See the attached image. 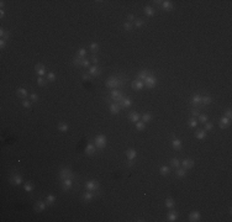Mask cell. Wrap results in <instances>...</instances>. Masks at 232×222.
I'll return each mask as SVG.
<instances>
[{
    "label": "cell",
    "mask_w": 232,
    "mask_h": 222,
    "mask_svg": "<svg viewBox=\"0 0 232 222\" xmlns=\"http://www.w3.org/2000/svg\"><path fill=\"white\" fill-rule=\"evenodd\" d=\"M123 94H122V91L120 90V89H111V91H110V96H107V97H105V101H106V104H111V101H114V102H118V101H121L122 99H123Z\"/></svg>",
    "instance_id": "1"
},
{
    "label": "cell",
    "mask_w": 232,
    "mask_h": 222,
    "mask_svg": "<svg viewBox=\"0 0 232 222\" xmlns=\"http://www.w3.org/2000/svg\"><path fill=\"white\" fill-rule=\"evenodd\" d=\"M94 144L96 149H99V151H102L106 144H107V139H106V136L105 135H98L95 138H94Z\"/></svg>",
    "instance_id": "2"
},
{
    "label": "cell",
    "mask_w": 232,
    "mask_h": 222,
    "mask_svg": "<svg viewBox=\"0 0 232 222\" xmlns=\"http://www.w3.org/2000/svg\"><path fill=\"white\" fill-rule=\"evenodd\" d=\"M59 179L63 180V179H75V174L72 172L70 168H67V167H62L59 170Z\"/></svg>",
    "instance_id": "3"
},
{
    "label": "cell",
    "mask_w": 232,
    "mask_h": 222,
    "mask_svg": "<svg viewBox=\"0 0 232 222\" xmlns=\"http://www.w3.org/2000/svg\"><path fill=\"white\" fill-rule=\"evenodd\" d=\"M72 64L73 65H79V67H84V68H86V67L90 65V61L86 58V57H84V58H80V57L75 56L73 61H72Z\"/></svg>",
    "instance_id": "4"
},
{
    "label": "cell",
    "mask_w": 232,
    "mask_h": 222,
    "mask_svg": "<svg viewBox=\"0 0 232 222\" xmlns=\"http://www.w3.org/2000/svg\"><path fill=\"white\" fill-rule=\"evenodd\" d=\"M143 83H145V85L148 88V89H153V88L157 85L158 80H157V78H156V77H154L153 74H149L147 78L143 80Z\"/></svg>",
    "instance_id": "5"
},
{
    "label": "cell",
    "mask_w": 232,
    "mask_h": 222,
    "mask_svg": "<svg viewBox=\"0 0 232 222\" xmlns=\"http://www.w3.org/2000/svg\"><path fill=\"white\" fill-rule=\"evenodd\" d=\"M99 188H100V185L96 180H88L85 183V189L89 190V191H98Z\"/></svg>",
    "instance_id": "6"
},
{
    "label": "cell",
    "mask_w": 232,
    "mask_h": 222,
    "mask_svg": "<svg viewBox=\"0 0 232 222\" xmlns=\"http://www.w3.org/2000/svg\"><path fill=\"white\" fill-rule=\"evenodd\" d=\"M190 102H192L193 107H198V109H201V107H204V105L201 104V95H199V94L193 95Z\"/></svg>",
    "instance_id": "7"
},
{
    "label": "cell",
    "mask_w": 232,
    "mask_h": 222,
    "mask_svg": "<svg viewBox=\"0 0 232 222\" xmlns=\"http://www.w3.org/2000/svg\"><path fill=\"white\" fill-rule=\"evenodd\" d=\"M117 104H118V106L121 107V110H125V109H128V107L132 105V100L128 96H125L121 101H118Z\"/></svg>",
    "instance_id": "8"
},
{
    "label": "cell",
    "mask_w": 232,
    "mask_h": 222,
    "mask_svg": "<svg viewBox=\"0 0 232 222\" xmlns=\"http://www.w3.org/2000/svg\"><path fill=\"white\" fill-rule=\"evenodd\" d=\"M35 72L38 77H45L47 74V69H46V67L42 63H37L35 65Z\"/></svg>",
    "instance_id": "9"
},
{
    "label": "cell",
    "mask_w": 232,
    "mask_h": 222,
    "mask_svg": "<svg viewBox=\"0 0 232 222\" xmlns=\"http://www.w3.org/2000/svg\"><path fill=\"white\" fill-rule=\"evenodd\" d=\"M95 193L96 191H89V190H86V191H84L83 194H82V200H83L84 203H90V201L94 199Z\"/></svg>",
    "instance_id": "10"
},
{
    "label": "cell",
    "mask_w": 232,
    "mask_h": 222,
    "mask_svg": "<svg viewBox=\"0 0 232 222\" xmlns=\"http://www.w3.org/2000/svg\"><path fill=\"white\" fill-rule=\"evenodd\" d=\"M93 78H95V77H99V75H101V68L98 64H94L93 67H90L89 68V72H88Z\"/></svg>",
    "instance_id": "11"
},
{
    "label": "cell",
    "mask_w": 232,
    "mask_h": 222,
    "mask_svg": "<svg viewBox=\"0 0 232 222\" xmlns=\"http://www.w3.org/2000/svg\"><path fill=\"white\" fill-rule=\"evenodd\" d=\"M47 206L48 205H47L46 201H37V203L35 204V206H33V210H35V212H42V211L46 210Z\"/></svg>",
    "instance_id": "12"
},
{
    "label": "cell",
    "mask_w": 232,
    "mask_h": 222,
    "mask_svg": "<svg viewBox=\"0 0 232 222\" xmlns=\"http://www.w3.org/2000/svg\"><path fill=\"white\" fill-rule=\"evenodd\" d=\"M9 182L11 183L13 185H20V184L22 183V177L20 174H17V173H14L11 177H10Z\"/></svg>",
    "instance_id": "13"
},
{
    "label": "cell",
    "mask_w": 232,
    "mask_h": 222,
    "mask_svg": "<svg viewBox=\"0 0 232 222\" xmlns=\"http://www.w3.org/2000/svg\"><path fill=\"white\" fill-rule=\"evenodd\" d=\"M62 182V189H63V191H68V190L72 189L73 187V179H63L61 180Z\"/></svg>",
    "instance_id": "14"
},
{
    "label": "cell",
    "mask_w": 232,
    "mask_h": 222,
    "mask_svg": "<svg viewBox=\"0 0 232 222\" xmlns=\"http://www.w3.org/2000/svg\"><path fill=\"white\" fill-rule=\"evenodd\" d=\"M230 123H231V120L230 118H227L225 115L220 118V121H219V126H220V128L221 130H226L229 126H230Z\"/></svg>",
    "instance_id": "15"
},
{
    "label": "cell",
    "mask_w": 232,
    "mask_h": 222,
    "mask_svg": "<svg viewBox=\"0 0 232 222\" xmlns=\"http://www.w3.org/2000/svg\"><path fill=\"white\" fill-rule=\"evenodd\" d=\"M143 86H145V83L140 79H135V80L131 81V88L133 90H142Z\"/></svg>",
    "instance_id": "16"
},
{
    "label": "cell",
    "mask_w": 232,
    "mask_h": 222,
    "mask_svg": "<svg viewBox=\"0 0 232 222\" xmlns=\"http://www.w3.org/2000/svg\"><path fill=\"white\" fill-rule=\"evenodd\" d=\"M84 152H85L86 156H93V154H95V153H96V147H95V144H94V143H88L86 146H85Z\"/></svg>",
    "instance_id": "17"
},
{
    "label": "cell",
    "mask_w": 232,
    "mask_h": 222,
    "mask_svg": "<svg viewBox=\"0 0 232 222\" xmlns=\"http://www.w3.org/2000/svg\"><path fill=\"white\" fill-rule=\"evenodd\" d=\"M182 166H183V168L184 169H192L194 166H195V162L193 161L192 158H184L183 161H182Z\"/></svg>",
    "instance_id": "18"
},
{
    "label": "cell",
    "mask_w": 232,
    "mask_h": 222,
    "mask_svg": "<svg viewBox=\"0 0 232 222\" xmlns=\"http://www.w3.org/2000/svg\"><path fill=\"white\" fill-rule=\"evenodd\" d=\"M128 120H130L132 123H136L137 121H140L141 120V115L138 112H136V111H130L128 112Z\"/></svg>",
    "instance_id": "19"
},
{
    "label": "cell",
    "mask_w": 232,
    "mask_h": 222,
    "mask_svg": "<svg viewBox=\"0 0 232 222\" xmlns=\"http://www.w3.org/2000/svg\"><path fill=\"white\" fill-rule=\"evenodd\" d=\"M188 220L190 222H199L201 220V215H200V212H198V211H192V212L189 214Z\"/></svg>",
    "instance_id": "20"
},
{
    "label": "cell",
    "mask_w": 232,
    "mask_h": 222,
    "mask_svg": "<svg viewBox=\"0 0 232 222\" xmlns=\"http://www.w3.org/2000/svg\"><path fill=\"white\" fill-rule=\"evenodd\" d=\"M137 157V151L135 148H128L126 151V158L127 161H135Z\"/></svg>",
    "instance_id": "21"
},
{
    "label": "cell",
    "mask_w": 232,
    "mask_h": 222,
    "mask_svg": "<svg viewBox=\"0 0 232 222\" xmlns=\"http://www.w3.org/2000/svg\"><path fill=\"white\" fill-rule=\"evenodd\" d=\"M173 3L171 1V0H163L162 4H161V8L162 10H164V11H171V10L173 9Z\"/></svg>",
    "instance_id": "22"
},
{
    "label": "cell",
    "mask_w": 232,
    "mask_h": 222,
    "mask_svg": "<svg viewBox=\"0 0 232 222\" xmlns=\"http://www.w3.org/2000/svg\"><path fill=\"white\" fill-rule=\"evenodd\" d=\"M172 147L175 149V151H180V149H182V147H183L182 141H180L178 137H173V138H172Z\"/></svg>",
    "instance_id": "23"
},
{
    "label": "cell",
    "mask_w": 232,
    "mask_h": 222,
    "mask_svg": "<svg viewBox=\"0 0 232 222\" xmlns=\"http://www.w3.org/2000/svg\"><path fill=\"white\" fill-rule=\"evenodd\" d=\"M177 220H178V212L177 211H173V209H172L167 214V221L168 222H175Z\"/></svg>",
    "instance_id": "24"
},
{
    "label": "cell",
    "mask_w": 232,
    "mask_h": 222,
    "mask_svg": "<svg viewBox=\"0 0 232 222\" xmlns=\"http://www.w3.org/2000/svg\"><path fill=\"white\" fill-rule=\"evenodd\" d=\"M16 95L24 100V99H26V97H27L29 91H27V89H25V88H17V89H16Z\"/></svg>",
    "instance_id": "25"
},
{
    "label": "cell",
    "mask_w": 232,
    "mask_h": 222,
    "mask_svg": "<svg viewBox=\"0 0 232 222\" xmlns=\"http://www.w3.org/2000/svg\"><path fill=\"white\" fill-rule=\"evenodd\" d=\"M121 111V107L118 106L117 102H111L110 104V113L111 115H117Z\"/></svg>",
    "instance_id": "26"
},
{
    "label": "cell",
    "mask_w": 232,
    "mask_h": 222,
    "mask_svg": "<svg viewBox=\"0 0 232 222\" xmlns=\"http://www.w3.org/2000/svg\"><path fill=\"white\" fill-rule=\"evenodd\" d=\"M143 11H145L146 16H149V17H152V16L156 15V10H154V8L153 6H149V5H146V6L143 8Z\"/></svg>",
    "instance_id": "27"
},
{
    "label": "cell",
    "mask_w": 232,
    "mask_h": 222,
    "mask_svg": "<svg viewBox=\"0 0 232 222\" xmlns=\"http://www.w3.org/2000/svg\"><path fill=\"white\" fill-rule=\"evenodd\" d=\"M164 206L168 209V210H172L175 207V200L172 198H167L166 201H164Z\"/></svg>",
    "instance_id": "28"
},
{
    "label": "cell",
    "mask_w": 232,
    "mask_h": 222,
    "mask_svg": "<svg viewBox=\"0 0 232 222\" xmlns=\"http://www.w3.org/2000/svg\"><path fill=\"white\" fill-rule=\"evenodd\" d=\"M149 74H151V73H149V70H147V69H142V70L138 72V74H137V79H140V80H142V81H143V80H145Z\"/></svg>",
    "instance_id": "29"
},
{
    "label": "cell",
    "mask_w": 232,
    "mask_h": 222,
    "mask_svg": "<svg viewBox=\"0 0 232 222\" xmlns=\"http://www.w3.org/2000/svg\"><path fill=\"white\" fill-rule=\"evenodd\" d=\"M206 136H208V132H206L205 130H198L196 132H195V138L196 139H205L206 138Z\"/></svg>",
    "instance_id": "30"
},
{
    "label": "cell",
    "mask_w": 232,
    "mask_h": 222,
    "mask_svg": "<svg viewBox=\"0 0 232 222\" xmlns=\"http://www.w3.org/2000/svg\"><path fill=\"white\" fill-rule=\"evenodd\" d=\"M159 174L163 175V177H167V175L171 174V167L168 166H162L159 168Z\"/></svg>",
    "instance_id": "31"
},
{
    "label": "cell",
    "mask_w": 232,
    "mask_h": 222,
    "mask_svg": "<svg viewBox=\"0 0 232 222\" xmlns=\"http://www.w3.org/2000/svg\"><path fill=\"white\" fill-rule=\"evenodd\" d=\"M211 101H212V97H211L210 95H201V104H203L204 106L210 105Z\"/></svg>",
    "instance_id": "32"
},
{
    "label": "cell",
    "mask_w": 232,
    "mask_h": 222,
    "mask_svg": "<svg viewBox=\"0 0 232 222\" xmlns=\"http://www.w3.org/2000/svg\"><path fill=\"white\" fill-rule=\"evenodd\" d=\"M175 175H177L178 178H184L185 175H187V169H184V168H177L175 169Z\"/></svg>",
    "instance_id": "33"
},
{
    "label": "cell",
    "mask_w": 232,
    "mask_h": 222,
    "mask_svg": "<svg viewBox=\"0 0 232 222\" xmlns=\"http://www.w3.org/2000/svg\"><path fill=\"white\" fill-rule=\"evenodd\" d=\"M169 163H171V168H173V169H177V168L180 167V162H179V159L177 157L172 158L171 161H169Z\"/></svg>",
    "instance_id": "34"
},
{
    "label": "cell",
    "mask_w": 232,
    "mask_h": 222,
    "mask_svg": "<svg viewBox=\"0 0 232 222\" xmlns=\"http://www.w3.org/2000/svg\"><path fill=\"white\" fill-rule=\"evenodd\" d=\"M0 37H1V40L9 41V38H10V32H9V31H6V30H4V29L1 27V29H0Z\"/></svg>",
    "instance_id": "35"
},
{
    "label": "cell",
    "mask_w": 232,
    "mask_h": 222,
    "mask_svg": "<svg viewBox=\"0 0 232 222\" xmlns=\"http://www.w3.org/2000/svg\"><path fill=\"white\" fill-rule=\"evenodd\" d=\"M56 200H57V198H56V195H53V194H49V195H47V198H46V203H47V205H53L54 203H56Z\"/></svg>",
    "instance_id": "36"
},
{
    "label": "cell",
    "mask_w": 232,
    "mask_h": 222,
    "mask_svg": "<svg viewBox=\"0 0 232 222\" xmlns=\"http://www.w3.org/2000/svg\"><path fill=\"white\" fill-rule=\"evenodd\" d=\"M33 189H35V187H33V184L32 183H30V182H27V183H25V185H24V190L26 193H32L33 191Z\"/></svg>",
    "instance_id": "37"
},
{
    "label": "cell",
    "mask_w": 232,
    "mask_h": 222,
    "mask_svg": "<svg viewBox=\"0 0 232 222\" xmlns=\"http://www.w3.org/2000/svg\"><path fill=\"white\" fill-rule=\"evenodd\" d=\"M58 131L59 132H62V133H64V132H67L69 130V126L67 125V123H64V122H61V123H58Z\"/></svg>",
    "instance_id": "38"
},
{
    "label": "cell",
    "mask_w": 232,
    "mask_h": 222,
    "mask_svg": "<svg viewBox=\"0 0 232 222\" xmlns=\"http://www.w3.org/2000/svg\"><path fill=\"white\" fill-rule=\"evenodd\" d=\"M89 49H90V52H93V54H95L98 51H99V43H98V42H91L90 46H89Z\"/></svg>",
    "instance_id": "39"
},
{
    "label": "cell",
    "mask_w": 232,
    "mask_h": 222,
    "mask_svg": "<svg viewBox=\"0 0 232 222\" xmlns=\"http://www.w3.org/2000/svg\"><path fill=\"white\" fill-rule=\"evenodd\" d=\"M198 118L196 117H190L189 118V121H188V125H189V127H192V128H195L198 126Z\"/></svg>",
    "instance_id": "40"
},
{
    "label": "cell",
    "mask_w": 232,
    "mask_h": 222,
    "mask_svg": "<svg viewBox=\"0 0 232 222\" xmlns=\"http://www.w3.org/2000/svg\"><path fill=\"white\" fill-rule=\"evenodd\" d=\"M135 126H136V130H137V131H143V130L146 128V123L140 120V121H137V122L135 123Z\"/></svg>",
    "instance_id": "41"
},
{
    "label": "cell",
    "mask_w": 232,
    "mask_h": 222,
    "mask_svg": "<svg viewBox=\"0 0 232 222\" xmlns=\"http://www.w3.org/2000/svg\"><path fill=\"white\" fill-rule=\"evenodd\" d=\"M152 115H151V113H143V115H141V121H143V122H145V123H147V122H149V121H151L152 120Z\"/></svg>",
    "instance_id": "42"
},
{
    "label": "cell",
    "mask_w": 232,
    "mask_h": 222,
    "mask_svg": "<svg viewBox=\"0 0 232 222\" xmlns=\"http://www.w3.org/2000/svg\"><path fill=\"white\" fill-rule=\"evenodd\" d=\"M196 118H198V121L201 122V123H205V122L209 121V116L206 115V113H200V115H199Z\"/></svg>",
    "instance_id": "43"
},
{
    "label": "cell",
    "mask_w": 232,
    "mask_h": 222,
    "mask_svg": "<svg viewBox=\"0 0 232 222\" xmlns=\"http://www.w3.org/2000/svg\"><path fill=\"white\" fill-rule=\"evenodd\" d=\"M143 25H145V21H143L142 19H136L135 21H133V26H135L136 29H140V27H142Z\"/></svg>",
    "instance_id": "44"
},
{
    "label": "cell",
    "mask_w": 232,
    "mask_h": 222,
    "mask_svg": "<svg viewBox=\"0 0 232 222\" xmlns=\"http://www.w3.org/2000/svg\"><path fill=\"white\" fill-rule=\"evenodd\" d=\"M122 27H123V30H125V31L130 32V31L132 30V27H133V24L128 22V21H125V22H123V25H122Z\"/></svg>",
    "instance_id": "45"
},
{
    "label": "cell",
    "mask_w": 232,
    "mask_h": 222,
    "mask_svg": "<svg viewBox=\"0 0 232 222\" xmlns=\"http://www.w3.org/2000/svg\"><path fill=\"white\" fill-rule=\"evenodd\" d=\"M77 56L80 57V58H84V57H86V49L84 47L79 48L78 51H77Z\"/></svg>",
    "instance_id": "46"
},
{
    "label": "cell",
    "mask_w": 232,
    "mask_h": 222,
    "mask_svg": "<svg viewBox=\"0 0 232 222\" xmlns=\"http://www.w3.org/2000/svg\"><path fill=\"white\" fill-rule=\"evenodd\" d=\"M37 85H38V86H45V85H47V79H45L43 77H38V78H37Z\"/></svg>",
    "instance_id": "47"
},
{
    "label": "cell",
    "mask_w": 232,
    "mask_h": 222,
    "mask_svg": "<svg viewBox=\"0 0 232 222\" xmlns=\"http://www.w3.org/2000/svg\"><path fill=\"white\" fill-rule=\"evenodd\" d=\"M46 79H47V81H54L56 80V74L53 73V72H48V73L46 74Z\"/></svg>",
    "instance_id": "48"
},
{
    "label": "cell",
    "mask_w": 232,
    "mask_h": 222,
    "mask_svg": "<svg viewBox=\"0 0 232 222\" xmlns=\"http://www.w3.org/2000/svg\"><path fill=\"white\" fill-rule=\"evenodd\" d=\"M82 79H83L84 81H91L93 80V77L89 73H83V74H82Z\"/></svg>",
    "instance_id": "49"
},
{
    "label": "cell",
    "mask_w": 232,
    "mask_h": 222,
    "mask_svg": "<svg viewBox=\"0 0 232 222\" xmlns=\"http://www.w3.org/2000/svg\"><path fill=\"white\" fill-rule=\"evenodd\" d=\"M31 102H32V101H31V100H27V99H24V100H22V102H21V104H22V106L25 107V109H31Z\"/></svg>",
    "instance_id": "50"
},
{
    "label": "cell",
    "mask_w": 232,
    "mask_h": 222,
    "mask_svg": "<svg viewBox=\"0 0 232 222\" xmlns=\"http://www.w3.org/2000/svg\"><path fill=\"white\" fill-rule=\"evenodd\" d=\"M204 125H205V128H204V130L206 131V132H208V131H211V130H212V128H214V123L212 122H205L204 123Z\"/></svg>",
    "instance_id": "51"
},
{
    "label": "cell",
    "mask_w": 232,
    "mask_h": 222,
    "mask_svg": "<svg viewBox=\"0 0 232 222\" xmlns=\"http://www.w3.org/2000/svg\"><path fill=\"white\" fill-rule=\"evenodd\" d=\"M200 115V109L198 107H193L192 109V117H198Z\"/></svg>",
    "instance_id": "52"
},
{
    "label": "cell",
    "mask_w": 232,
    "mask_h": 222,
    "mask_svg": "<svg viewBox=\"0 0 232 222\" xmlns=\"http://www.w3.org/2000/svg\"><path fill=\"white\" fill-rule=\"evenodd\" d=\"M38 99H40V96L37 94H35V93H31L30 94V100L31 101H38Z\"/></svg>",
    "instance_id": "53"
},
{
    "label": "cell",
    "mask_w": 232,
    "mask_h": 222,
    "mask_svg": "<svg viewBox=\"0 0 232 222\" xmlns=\"http://www.w3.org/2000/svg\"><path fill=\"white\" fill-rule=\"evenodd\" d=\"M136 20V17H135V15H132V14H130V15H127V20L126 21H128V22H131V24H133V21Z\"/></svg>",
    "instance_id": "54"
},
{
    "label": "cell",
    "mask_w": 232,
    "mask_h": 222,
    "mask_svg": "<svg viewBox=\"0 0 232 222\" xmlns=\"http://www.w3.org/2000/svg\"><path fill=\"white\" fill-rule=\"evenodd\" d=\"M6 45H8L6 40H0V48H1V49H4L5 47H6Z\"/></svg>",
    "instance_id": "55"
},
{
    "label": "cell",
    "mask_w": 232,
    "mask_h": 222,
    "mask_svg": "<svg viewBox=\"0 0 232 222\" xmlns=\"http://www.w3.org/2000/svg\"><path fill=\"white\" fill-rule=\"evenodd\" d=\"M225 116L227 117V118H230V120H231V117H232V110H231V107H229V109L226 110V113H225Z\"/></svg>",
    "instance_id": "56"
},
{
    "label": "cell",
    "mask_w": 232,
    "mask_h": 222,
    "mask_svg": "<svg viewBox=\"0 0 232 222\" xmlns=\"http://www.w3.org/2000/svg\"><path fill=\"white\" fill-rule=\"evenodd\" d=\"M90 61H91V62H93V63H94V64H98V63H99V58H98V57H96L95 54H93V56H91Z\"/></svg>",
    "instance_id": "57"
},
{
    "label": "cell",
    "mask_w": 232,
    "mask_h": 222,
    "mask_svg": "<svg viewBox=\"0 0 232 222\" xmlns=\"http://www.w3.org/2000/svg\"><path fill=\"white\" fill-rule=\"evenodd\" d=\"M4 16H5V10L0 9V19H4Z\"/></svg>",
    "instance_id": "58"
},
{
    "label": "cell",
    "mask_w": 232,
    "mask_h": 222,
    "mask_svg": "<svg viewBox=\"0 0 232 222\" xmlns=\"http://www.w3.org/2000/svg\"><path fill=\"white\" fill-rule=\"evenodd\" d=\"M0 6H1V9H4V6H5V1H0Z\"/></svg>",
    "instance_id": "59"
}]
</instances>
